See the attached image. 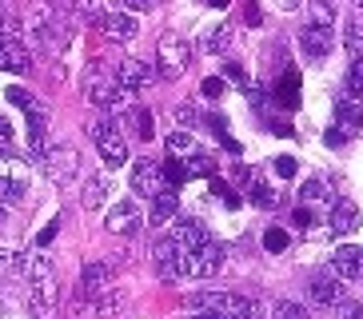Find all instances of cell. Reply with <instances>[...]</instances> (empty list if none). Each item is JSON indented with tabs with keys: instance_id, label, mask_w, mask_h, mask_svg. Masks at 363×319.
I'll return each mask as SVG.
<instances>
[{
	"instance_id": "cell-9",
	"label": "cell",
	"mask_w": 363,
	"mask_h": 319,
	"mask_svg": "<svg viewBox=\"0 0 363 319\" xmlns=\"http://www.w3.org/2000/svg\"><path fill=\"white\" fill-rule=\"evenodd\" d=\"M184 68H188V44L176 32L160 36V76L164 80H176V76H184Z\"/></svg>"
},
{
	"instance_id": "cell-40",
	"label": "cell",
	"mask_w": 363,
	"mask_h": 319,
	"mask_svg": "<svg viewBox=\"0 0 363 319\" xmlns=\"http://www.w3.org/2000/svg\"><path fill=\"white\" fill-rule=\"evenodd\" d=\"M276 176L291 180V176H296V160H291V156H276Z\"/></svg>"
},
{
	"instance_id": "cell-43",
	"label": "cell",
	"mask_w": 363,
	"mask_h": 319,
	"mask_svg": "<svg viewBox=\"0 0 363 319\" xmlns=\"http://www.w3.org/2000/svg\"><path fill=\"white\" fill-rule=\"evenodd\" d=\"M4 148H12V124L0 116V152H4Z\"/></svg>"
},
{
	"instance_id": "cell-28",
	"label": "cell",
	"mask_w": 363,
	"mask_h": 319,
	"mask_svg": "<svg viewBox=\"0 0 363 319\" xmlns=\"http://www.w3.org/2000/svg\"><path fill=\"white\" fill-rule=\"evenodd\" d=\"M343 96H352L355 104L363 108V56H355L352 68H347V92Z\"/></svg>"
},
{
	"instance_id": "cell-15",
	"label": "cell",
	"mask_w": 363,
	"mask_h": 319,
	"mask_svg": "<svg viewBox=\"0 0 363 319\" xmlns=\"http://www.w3.org/2000/svg\"><path fill=\"white\" fill-rule=\"evenodd\" d=\"M104 291H112V267L84 264V272H80V299H100Z\"/></svg>"
},
{
	"instance_id": "cell-22",
	"label": "cell",
	"mask_w": 363,
	"mask_h": 319,
	"mask_svg": "<svg viewBox=\"0 0 363 319\" xmlns=\"http://www.w3.org/2000/svg\"><path fill=\"white\" fill-rule=\"evenodd\" d=\"M112 191H116V180H112L108 172H100V176H92V180L84 184V196H80V200H84V208L96 212V208H104V203H108Z\"/></svg>"
},
{
	"instance_id": "cell-30",
	"label": "cell",
	"mask_w": 363,
	"mask_h": 319,
	"mask_svg": "<svg viewBox=\"0 0 363 319\" xmlns=\"http://www.w3.org/2000/svg\"><path fill=\"white\" fill-rule=\"evenodd\" d=\"M160 176L172 184V188H180V184L192 180V176H188V168H184V160H176V156H168V164L160 168Z\"/></svg>"
},
{
	"instance_id": "cell-36",
	"label": "cell",
	"mask_w": 363,
	"mask_h": 319,
	"mask_svg": "<svg viewBox=\"0 0 363 319\" xmlns=\"http://www.w3.org/2000/svg\"><path fill=\"white\" fill-rule=\"evenodd\" d=\"M132 124H136V132H140V140H148L152 136V112H132Z\"/></svg>"
},
{
	"instance_id": "cell-41",
	"label": "cell",
	"mask_w": 363,
	"mask_h": 319,
	"mask_svg": "<svg viewBox=\"0 0 363 319\" xmlns=\"http://www.w3.org/2000/svg\"><path fill=\"white\" fill-rule=\"evenodd\" d=\"M343 140H347V136H343V132H340V128H335V124H331L328 132H323V144H328V148H340Z\"/></svg>"
},
{
	"instance_id": "cell-35",
	"label": "cell",
	"mask_w": 363,
	"mask_h": 319,
	"mask_svg": "<svg viewBox=\"0 0 363 319\" xmlns=\"http://www.w3.org/2000/svg\"><path fill=\"white\" fill-rule=\"evenodd\" d=\"M299 196H303V200H328L331 203V191H328V184H323V180H308Z\"/></svg>"
},
{
	"instance_id": "cell-5",
	"label": "cell",
	"mask_w": 363,
	"mask_h": 319,
	"mask_svg": "<svg viewBox=\"0 0 363 319\" xmlns=\"http://www.w3.org/2000/svg\"><path fill=\"white\" fill-rule=\"evenodd\" d=\"M92 140H96L100 160H104L108 168H124V164H128V144H124V136L116 132L112 120H96V124H92Z\"/></svg>"
},
{
	"instance_id": "cell-12",
	"label": "cell",
	"mask_w": 363,
	"mask_h": 319,
	"mask_svg": "<svg viewBox=\"0 0 363 319\" xmlns=\"http://www.w3.org/2000/svg\"><path fill=\"white\" fill-rule=\"evenodd\" d=\"M328 272H335V276L347 284V279H363V247L359 244H343L331 252V267Z\"/></svg>"
},
{
	"instance_id": "cell-47",
	"label": "cell",
	"mask_w": 363,
	"mask_h": 319,
	"mask_svg": "<svg viewBox=\"0 0 363 319\" xmlns=\"http://www.w3.org/2000/svg\"><path fill=\"white\" fill-rule=\"evenodd\" d=\"M124 4H128V9H144V4H148V0H124Z\"/></svg>"
},
{
	"instance_id": "cell-23",
	"label": "cell",
	"mask_w": 363,
	"mask_h": 319,
	"mask_svg": "<svg viewBox=\"0 0 363 319\" xmlns=\"http://www.w3.org/2000/svg\"><path fill=\"white\" fill-rule=\"evenodd\" d=\"M180 216V191L176 188H160L152 196V223H168Z\"/></svg>"
},
{
	"instance_id": "cell-31",
	"label": "cell",
	"mask_w": 363,
	"mask_h": 319,
	"mask_svg": "<svg viewBox=\"0 0 363 319\" xmlns=\"http://www.w3.org/2000/svg\"><path fill=\"white\" fill-rule=\"evenodd\" d=\"M272 319H308V311L299 308L296 299H279L276 308H272Z\"/></svg>"
},
{
	"instance_id": "cell-1",
	"label": "cell",
	"mask_w": 363,
	"mask_h": 319,
	"mask_svg": "<svg viewBox=\"0 0 363 319\" xmlns=\"http://www.w3.org/2000/svg\"><path fill=\"white\" fill-rule=\"evenodd\" d=\"M16 264L28 272L33 287H28V308L33 319H52L56 315V299H60V287H56V272L44 255H28V259H16Z\"/></svg>"
},
{
	"instance_id": "cell-3",
	"label": "cell",
	"mask_w": 363,
	"mask_h": 319,
	"mask_svg": "<svg viewBox=\"0 0 363 319\" xmlns=\"http://www.w3.org/2000/svg\"><path fill=\"white\" fill-rule=\"evenodd\" d=\"M84 96L96 108H116L124 100V88H120L116 72H108V64H92L84 72Z\"/></svg>"
},
{
	"instance_id": "cell-51",
	"label": "cell",
	"mask_w": 363,
	"mask_h": 319,
	"mask_svg": "<svg viewBox=\"0 0 363 319\" xmlns=\"http://www.w3.org/2000/svg\"><path fill=\"white\" fill-rule=\"evenodd\" d=\"M4 255H9V252H4V247H0V259H4Z\"/></svg>"
},
{
	"instance_id": "cell-49",
	"label": "cell",
	"mask_w": 363,
	"mask_h": 319,
	"mask_svg": "<svg viewBox=\"0 0 363 319\" xmlns=\"http://www.w3.org/2000/svg\"><path fill=\"white\" fill-rule=\"evenodd\" d=\"M196 319H220V315H212V311H200V315H196Z\"/></svg>"
},
{
	"instance_id": "cell-14",
	"label": "cell",
	"mask_w": 363,
	"mask_h": 319,
	"mask_svg": "<svg viewBox=\"0 0 363 319\" xmlns=\"http://www.w3.org/2000/svg\"><path fill=\"white\" fill-rule=\"evenodd\" d=\"M343 279L335 276V272H323V276H315L308 284V299L311 303H320V308H331V303H343Z\"/></svg>"
},
{
	"instance_id": "cell-39",
	"label": "cell",
	"mask_w": 363,
	"mask_h": 319,
	"mask_svg": "<svg viewBox=\"0 0 363 319\" xmlns=\"http://www.w3.org/2000/svg\"><path fill=\"white\" fill-rule=\"evenodd\" d=\"M291 223H296V228H311V223H315V216H311L308 203H299L296 212H291Z\"/></svg>"
},
{
	"instance_id": "cell-34",
	"label": "cell",
	"mask_w": 363,
	"mask_h": 319,
	"mask_svg": "<svg viewBox=\"0 0 363 319\" xmlns=\"http://www.w3.org/2000/svg\"><path fill=\"white\" fill-rule=\"evenodd\" d=\"M184 168H188V176H216V164L203 156V152H196V156L184 164Z\"/></svg>"
},
{
	"instance_id": "cell-45",
	"label": "cell",
	"mask_w": 363,
	"mask_h": 319,
	"mask_svg": "<svg viewBox=\"0 0 363 319\" xmlns=\"http://www.w3.org/2000/svg\"><path fill=\"white\" fill-rule=\"evenodd\" d=\"M176 120H180V124L188 128V124L196 120V112H192V108H176Z\"/></svg>"
},
{
	"instance_id": "cell-10",
	"label": "cell",
	"mask_w": 363,
	"mask_h": 319,
	"mask_svg": "<svg viewBox=\"0 0 363 319\" xmlns=\"http://www.w3.org/2000/svg\"><path fill=\"white\" fill-rule=\"evenodd\" d=\"M116 80H120V88H124V96H136V92H148L156 72H152V64H144V60H124L116 68Z\"/></svg>"
},
{
	"instance_id": "cell-11",
	"label": "cell",
	"mask_w": 363,
	"mask_h": 319,
	"mask_svg": "<svg viewBox=\"0 0 363 319\" xmlns=\"http://www.w3.org/2000/svg\"><path fill=\"white\" fill-rule=\"evenodd\" d=\"M140 208H136V200H120V203H112L108 208V216H104V228L108 232H116V235H136L140 232Z\"/></svg>"
},
{
	"instance_id": "cell-44",
	"label": "cell",
	"mask_w": 363,
	"mask_h": 319,
	"mask_svg": "<svg viewBox=\"0 0 363 319\" xmlns=\"http://www.w3.org/2000/svg\"><path fill=\"white\" fill-rule=\"evenodd\" d=\"M340 319H363V303H343Z\"/></svg>"
},
{
	"instance_id": "cell-19",
	"label": "cell",
	"mask_w": 363,
	"mask_h": 319,
	"mask_svg": "<svg viewBox=\"0 0 363 319\" xmlns=\"http://www.w3.org/2000/svg\"><path fill=\"white\" fill-rule=\"evenodd\" d=\"M335 128H340L343 136H359L363 132V108L355 104L352 96H340L335 100Z\"/></svg>"
},
{
	"instance_id": "cell-13",
	"label": "cell",
	"mask_w": 363,
	"mask_h": 319,
	"mask_svg": "<svg viewBox=\"0 0 363 319\" xmlns=\"http://www.w3.org/2000/svg\"><path fill=\"white\" fill-rule=\"evenodd\" d=\"M363 223V212H359V203L355 200H335L331 203V216H328V228H331V235H352L355 228Z\"/></svg>"
},
{
	"instance_id": "cell-7",
	"label": "cell",
	"mask_w": 363,
	"mask_h": 319,
	"mask_svg": "<svg viewBox=\"0 0 363 319\" xmlns=\"http://www.w3.org/2000/svg\"><path fill=\"white\" fill-rule=\"evenodd\" d=\"M184 247L172 240V235H164L160 244L152 247V264H156V276L164 279V284H172V279H180L184 276Z\"/></svg>"
},
{
	"instance_id": "cell-26",
	"label": "cell",
	"mask_w": 363,
	"mask_h": 319,
	"mask_svg": "<svg viewBox=\"0 0 363 319\" xmlns=\"http://www.w3.org/2000/svg\"><path fill=\"white\" fill-rule=\"evenodd\" d=\"M196 152H200V144H196L192 132H184V128H180V132H172V136H168V156L180 160V156H196Z\"/></svg>"
},
{
	"instance_id": "cell-27",
	"label": "cell",
	"mask_w": 363,
	"mask_h": 319,
	"mask_svg": "<svg viewBox=\"0 0 363 319\" xmlns=\"http://www.w3.org/2000/svg\"><path fill=\"white\" fill-rule=\"evenodd\" d=\"M228 40H232V32H228L224 24H212V28L200 36V48H203V52H224Z\"/></svg>"
},
{
	"instance_id": "cell-38",
	"label": "cell",
	"mask_w": 363,
	"mask_h": 319,
	"mask_svg": "<svg viewBox=\"0 0 363 319\" xmlns=\"http://www.w3.org/2000/svg\"><path fill=\"white\" fill-rule=\"evenodd\" d=\"M347 48H352V56H363V28L359 24L347 28Z\"/></svg>"
},
{
	"instance_id": "cell-20",
	"label": "cell",
	"mask_w": 363,
	"mask_h": 319,
	"mask_svg": "<svg viewBox=\"0 0 363 319\" xmlns=\"http://www.w3.org/2000/svg\"><path fill=\"white\" fill-rule=\"evenodd\" d=\"M176 228H172V240L184 247V252H196V247H203L208 244V228H203L200 220H172Z\"/></svg>"
},
{
	"instance_id": "cell-29",
	"label": "cell",
	"mask_w": 363,
	"mask_h": 319,
	"mask_svg": "<svg viewBox=\"0 0 363 319\" xmlns=\"http://www.w3.org/2000/svg\"><path fill=\"white\" fill-rule=\"evenodd\" d=\"M320 28H335V0H311V21Z\"/></svg>"
},
{
	"instance_id": "cell-4",
	"label": "cell",
	"mask_w": 363,
	"mask_h": 319,
	"mask_svg": "<svg viewBox=\"0 0 363 319\" xmlns=\"http://www.w3.org/2000/svg\"><path fill=\"white\" fill-rule=\"evenodd\" d=\"M224 264H228V247H224V244H216V240H208L203 247H196V252L184 255V276L208 279V276H216V272H220Z\"/></svg>"
},
{
	"instance_id": "cell-42",
	"label": "cell",
	"mask_w": 363,
	"mask_h": 319,
	"mask_svg": "<svg viewBox=\"0 0 363 319\" xmlns=\"http://www.w3.org/2000/svg\"><path fill=\"white\" fill-rule=\"evenodd\" d=\"M224 76H228V80H235V84H247V72L240 68V64H224Z\"/></svg>"
},
{
	"instance_id": "cell-2",
	"label": "cell",
	"mask_w": 363,
	"mask_h": 319,
	"mask_svg": "<svg viewBox=\"0 0 363 319\" xmlns=\"http://www.w3.org/2000/svg\"><path fill=\"white\" fill-rule=\"evenodd\" d=\"M188 308H203L220 319H264V308L247 296H224V291H196L188 296Z\"/></svg>"
},
{
	"instance_id": "cell-24",
	"label": "cell",
	"mask_w": 363,
	"mask_h": 319,
	"mask_svg": "<svg viewBox=\"0 0 363 319\" xmlns=\"http://www.w3.org/2000/svg\"><path fill=\"white\" fill-rule=\"evenodd\" d=\"M247 191H252V203H256V208H267V212L284 203V196H279V191L272 188L267 180H259V176H252V184H247Z\"/></svg>"
},
{
	"instance_id": "cell-8",
	"label": "cell",
	"mask_w": 363,
	"mask_h": 319,
	"mask_svg": "<svg viewBox=\"0 0 363 319\" xmlns=\"http://www.w3.org/2000/svg\"><path fill=\"white\" fill-rule=\"evenodd\" d=\"M40 164H44V176H48L56 188H65V184L76 176V168H80V152L76 148H48Z\"/></svg>"
},
{
	"instance_id": "cell-25",
	"label": "cell",
	"mask_w": 363,
	"mask_h": 319,
	"mask_svg": "<svg viewBox=\"0 0 363 319\" xmlns=\"http://www.w3.org/2000/svg\"><path fill=\"white\" fill-rule=\"evenodd\" d=\"M276 100H279V108H296L299 104V72H296V68H288V72L279 76Z\"/></svg>"
},
{
	"instance_id": "cell-37",
	"label": "cell",
	"mask_w": 363,
	"mask_h": 319,
	"mask_svg": "<svg viewBox=\"0 0 363 319\" xmlns=\"http://www.w3.org/2000/svg\"><path fill=\"white\" fill-rule=\"evenodd\" d=\"M203 96H208V100H220V96H224V80H220V76H208V80H203V88H200Z\"/></svg>"
},
{
	"instance_id": "cell-6",
	"label": "cell",
	"mask_w": 363,
	"mask_h": 319,
	"mask_svg": "<svg viewBox=\"0 0 363 319\" xmlns=\"http://www.w3.org/2000/svg\"><path fill=\"white\" fill-rule=\"evenodd\" d=\"M9 104H16L24 112V120H28V136H33V148H40V140H44V108H40V100H36L33 92H28V88H12L9 84Z\"/></svg>"
},
{
	"instance_id": "cell-32",
	"label": "cell",
	"mask_w": 363,
	"mask_h": 319,
	"mask_svg": "<svg viewBox=\"0 0 363 319\" xmlns=\"http://www.w3.org/2000/svg\"><path fill=\"white\" fill-rule=\"evenodd\" d=\"M21 191H24L21 180H12V176H0V208H4V203H16V200H21Z\"/></svg>"
},
{
	"instance_id": "cell-21",
	"label": "cell",
	"mask_w": 363,
	"mask_h": 319,
	"mask_svg": "<svg viewBox=\"0 0 363 319\" xmlns=\"http://www.w3.org/2000/svg\"><path fill=\"white\" fill-rule=\"evenodd\" d=\"M28 68H33V60H28V52H24V44L12 40V36H4V40H0V72L24 76Z\"/></svg>"
},
{
	"instance_id": "cell-17",
	"label": "cell",
	"mask_w": 363,
	"mask_h": 319,
	"mask_svg": "<svg viewBox=\"0 0 363 319\" xmlns=\"http://www.w3.org/2000/svg\"><path fill=\"white\" fill-rule=\"evenodd\" d=\"M331 44H335V32H331V28L308 24V28L299 32V48H303L311 60H323V56H331Z\"/></svg>"
},
{
	"instance_id": "cell-48",
	"label": "cell",
	"mask_w": 363,
	"mask_h": 319,
	"mask_svg": "<svg viewBox=\"0 0 363 319\" xmlns=\"http://www.w3.org/2000/svg\"><path fill=\"white\" fill-rule=\"evenodd\" d=\"M208 4H212V9H228V0H208Z\"/></svg>"
},
{
	"instance_id": "cell-50",
	"label": "cell",
	"mask_w": 363,
	"mask_h": 319,
	"mask_svg": "<svg viewBox=\"0 0 363 319\" xmlns=\"http://www.w3.org/2000/svg\"><path fill=\"white\" fill-rule=\"evenodd\" d=\"M296 4H299V0H284V9H296Z\"/></svg>"
},
{
	"instance_id": "cell-52",
	"label": "cell",
	"mask_w": 363,
	"mask_h": 319,
	"mask_svg": "<svg viewBox=\"0 0 363 319\" xmlns=\"http://www.w3.org/2000/svg\"><path fill=\"white\" fill-rule=\"evenodd\" d=\"M355 4H359V9H363V0H355Z\"/></svg>"
},
{
	"instance_id": "cell-33",
	"label": "cell",
	"mask_w": 363,
	"mask_h": 319,
	"mask_svg": "<svg viewBox=\"0 0 363 319\" xmlns=\"http://www.w3.org/2000/svg\"><path fill=\"white\" fill-rule=\"evenodd\" d=\"M288 244H291V240H288L284 228H267V232H264V247H267V252H288Z\"/></svg>"
},
{
	"instance_id": "cell-46",
	"label": "cell",
	"mask_w": 363,
	"mask_h": 319,
	"mask_svg": "<svg viewBox=\"0 0 363 319\" xmlns=\"http://www.w3.org/2000/svg\"><path fill=\"white\" fill-rule=\"evenodd\" d=\"M52 235H56V228H44V232L36 235V247H44V244H48V240H52Z\"/></svg>"
},
{
	"instance_id": "cell-18",
	"label": "cell",
	"mask_w": 363,
	"mask_h": 319,
	"mask_svg": "<svg viewBox=\"0 0 363 319\" xmlns=\"http://www.w3.org/2000/svg\"><path fill=\"white\" fill-rule=\"evenodd\" d=\"M160 164L156 160H140L136 168H132V191H140L144 200H152L156 191H160Z\"/></svg>"
},
{
	"instance_id": "cell-16",
	"label": "cell",
	"mask_w": 363,
	"mask_h": 319,
	"mask_svg": "<svg viewBox=\"0 0 363 319\" xmlns=\"http://www.w3.org/2000/svg\"><path fill=\"white\" fill-rule=\"evenodd\" d=\"M96 24L108 32V36H112V40H132V36L140 32V24H136V16H132V12H112V9L96 12Z\"/></svg>"
}]
</instances>
